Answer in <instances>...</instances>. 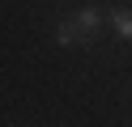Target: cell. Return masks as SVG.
I'll return each mask as SVG.
<instances>
[{"label": "cell", "mask_w": 132, "mask_h": 127, "mask_svg": "<svg viewBox=\"0 0 132 127\" xmlns=\"http://www.w3.org/2000/svg\"><path fill=\"white\" fill-rule=\"evenodd\" d=\"M98 30H102V13L98 8H81V13H72V17L60 21L55 38H60V47H89L98 38Z\"/></svg>", "instance_id": "obj_1"}, {"label": "cell", "mask_w": 132, "mask_h": 127, "mask_svg": "<svg viewBox=\"0 0 132 127\" xmlns=\"http://www.w3.org/2000/svg\"><path fill=\"white\" fill-rule=\"evenodd\" d=\"M111 25H115L119 38H132V8H115V13H111Z\"/></svg>", "instance_id": "obj_2"}]
</instances>
